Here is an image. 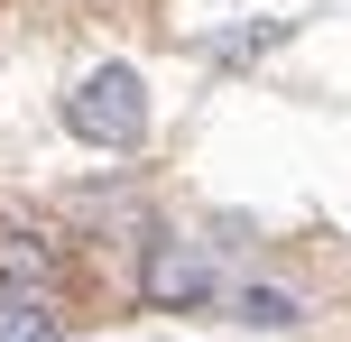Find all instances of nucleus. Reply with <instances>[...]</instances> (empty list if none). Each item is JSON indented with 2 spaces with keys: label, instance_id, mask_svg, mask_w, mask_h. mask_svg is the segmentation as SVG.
I'll return each instance as SVG.
<instances>
[{
  "label": "nucleus",
  "instance_id": "nucleus-4",
  "mask_svg": "<svg viewBox=\"0 0 351 342\" xmlns=\"http://www.w3.org/2000/svg\"><path fill=\"white\" fill-rule=\"evenodd\" d=\"M231 306H241V324H259V333H287V324L305 315V296H296V287H278V278H250V287L231 296Z\"/></svg>",
  "mask_w": 351,
  "mask_h": 342
},
{
  "label": "nucleus",
  "instance_id": "nucleus-3",
  "mask_svg": "<svg viewBox=\"0 0 351 342\" xmlns=\"http://www.w3.org/2000/svg\"><path fill=\"white\" fill-rule=\"evenodd\" d=\"M213 296H222V278H213L204 241H185V232H158V241H148V259H139V306H158V315H204Z\"/></svg>",
  "mask_w": 351,
  "mask_h": 342
},
{
  "label": "nucleus",
  "instance_id": "nucleus-1",
  "mask_svg": "<svg viewBox=\"0 0 351 342\" xmlns=\"http://www.w3.org/2000/svg\"><path fill=\"white\" fill-rule=\"evenodd\" d=\"M65 333V287H56L47 232H0V342H56Z\"/></svg>",
  "mask_w": 351,
  "mask_h": 342
},
{
  "label": "nucleus",
  "instance_id": "nucleus-2",
  "mask_svg": "<svg viewBox=\"0 0 351 342\" xmlns=\"http://www.w3.org/2000/svg\"><path fill=\"white\" fill-rule=\"evenodd\" d=\"M65 130H74L84 148L130 158V148L148 139V84H139V65H93L84 84L65 93Z\"/></svg>",
  "mask_w": 351,
  "mask_h": 342
},
{
  "label": "nucleus",
  "instance_id": "nucleus-5",
  "mask_svg": "<svg viewBox=\"0 0 351 342\" xmlns=\"http://www.w3.org/2000/svg\"><path fill=\"white\" fill-rule=\"evenodd\" d=\"M287 37H296V19H259V28H231V37H213V65H250V56L287 47Z\"/></svg>",
  "mask_w": 351,
  "mask_h": 342
}]
</instances>
